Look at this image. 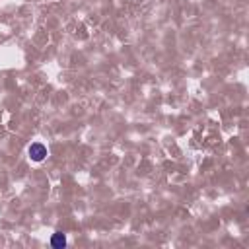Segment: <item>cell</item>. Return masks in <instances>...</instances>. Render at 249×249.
Listing matches in <instances>:
<instances>
[{"mask_svg":"<svg viewBox=\"0 0 249 249\" xmlns=\"http://www.w3.org/2000/svg\"><path fill=\"white\" fill-rule=\"evenodd\" d=\"M27 154L33 161H43L45 156H47V146L43 142H33L29 148H27Z\"/></svg>","mask_w":249,"mask_h":249,"instance_id":"cell-1","label":"cell"},{"mask_svg":"<svg viewBox=\"0 0 249 249\" xmlns=\"http://www.w3.org/2000/svg\"><path fill=\"white\" fill-rule=\"evenodd\" d=\"M51 245H53L54 249H64V247H66V235H64L62 231L53 233V237H51Z\"/></svg>","mask_w":249,"mask_h":249,"instance_id":"cell-2","label":"cell"}]
</instances>
